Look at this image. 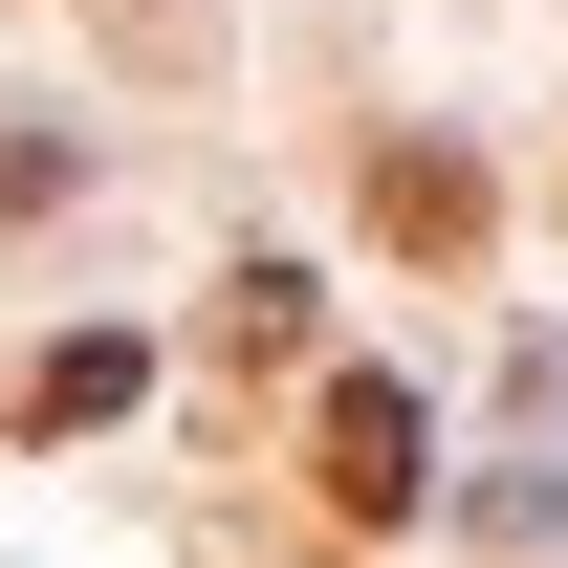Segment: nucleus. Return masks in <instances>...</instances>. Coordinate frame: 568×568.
Instances as JSON below:
<instances>
[{"instance_id":"obj_3","label":"nucleus","mask_w":568,"mask_h":568,"mask_svg":"<svg viewBox=\"0 0 568 568\" xmlns=\"http://www.w3.org/2000/svg\"><path fill=\"white\" fill-rule=\"evenodd\" d=\"M132 394H153V351H132V328H67V351H22V437H110Z\"/></svg>"},{"instance_id":"obj_1","label":"nucleus","mask_w":568,"mask_h":568,"mask_svg":"<svg viewBox=\"0 0 568 568\" xmlns=\"http://www.w3.org/2000/svg\"><path fill=\"white\" fill-rule=\"evenodd\" d=\"M306 459H328V525H416V459H437V437H416V394H394V372H328V416H306Z\"/></svg>"},{"instance_id":"obj_4","label":"nucleus","mask_w":568,"mask_h":568,"mask_svg":"<svg viewBox=\"0 0 568 568\" xmlns=\"http://www.w3.org/2000/svg\"><path fill=\"white\" fill-rule=\"evenodd\" d=\"M459 525H481V547H568V459H503V481L459 503Z\"/></svg>"},{"instance_id":"obj_2","label":"nucleus","mask_w":568,"mask_h":568,"mask_svg":"<svg viewBox=\"0 0 568 568\" xmlns=\"http://www.w3.org/2000/svg\"><path fill=\"white\" fill-rule=\"evenodd\" d=\"M372 241H416V263H459V241H481V153L394 132V153H372Z\"/></svg>"}]
</instances>
